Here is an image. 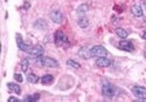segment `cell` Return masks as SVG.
I'll list each match as a JSON object with an SVG mask.
<instances>
[{"label":"cell","instance_id":"obj_1","mask_svg":"<svg viewBox=\"0 0 146 102\" xmlns=\"http://www.w3.org/2000/svg\"><path fill=\"white\" fill-rule=\"evenodd\" d=\"M35 63L41 66V67H44V68H56V67H58V62L55 59L48 58V56H42V55L35 59Z\"/></svg>","mask_w":146,"mask_h":102},{"label":"cell","instance_id":"obj_2","mask_svg":"<svg viewBox=\"0 0 146 102\" xmlns=\"http://www.w3.org/2000/svg\"><path fill=\"white\" fill-rule=\"evenodd\" d=\"M117 93V88L116 86L111 85L110 82L108 81H104L103 85H102V94L105 96V97H113Z\"/></svg>","mask_w":146,"mask_h":102},{"label":"cell","instance_id":"obj_3","mask_svg":"<svg viewBox=\"0 0 146 102\" xmlns=\"http://www.w3.org/2000/svg\"><path fill=\"white\" fill-rule=\"evenodd\" d=\"M54 41L56 46H66L68 45V38L62 31H56L54 34Z\"/></svg>","mask_w":146,"mask_h":102},{"label":"cell","instance_id":"obj_4","mask_svg":"<svg viewBox=\"0 0 146 102\" xmlns=\"http://www.w3.org/2000/svg\"><path fill=\"white\" fill-rule=\"evenodd\" d=\"M90 54L91 56H97V58H101V56H106L108 55V50L101 46V45H97L90 48Z\"/></svg>","mask_w":146,"mask_h":102},{"label":"cell","instance_id":"obj_5","mask_svg":"<svg viewBox=\"0 0 146 102\" xmlns=\"http://www.w3.org/2000/svg\"><path fill=\"white\" fill-rule=\"evenodd\" d=\"M131 92H132L133 95H135L136 97H138L139 100H141V101L146 100V88L140 87V86H135V87L131 88Z\"/></svg>","mask_w":146,"mask_h":102},{"label":"cell","instance_id":"obj_6","mask_svg":"<svg viewBox=\"0 0 146 102\" xmlns=\"http://www.w3.org/2000/svg\"><path fill=\"white\" fill-rule=\"evenodd\" d=\"M17 44H18V47L22 50V52H26V53H29V50H31L32 47H33V46H31V45H27V44L23 42L22 36H21L20 34H17Z\"/></svg>","mask_w":146,"mask_h":102},{"label":"cell","instance_id":"obj_7","mask_svg":"<svg viewBox=\"0 0 146 102\" xmlns=\"http://www.w3.org/2000/svg\"><path fill=\"white\" fill-rule=\"evenodd\" d=\"M118 47H119V49L125 50V52H133V49H135V47H133V44L131 41H129V40H125V39L119 41Z\"/></svg>","mask_w":146,"mask_h":102},{"label":"cell","instance_id":"obj_8","mask_svg":"<svg viewBox=\"0 0 146 102\" xmlns=\"http://www.w3.org/2000/svg\"><path fill=\"white\" fill-rule=\"evenodd\" d=\"M28 54H29L32 58H34V59L39 58V56H41V55L43 54V47L40 46V45H35V46L32 47V49L29 50Z\"/></svg>","mask_w":146,"mask_h":102},{"label":"cell","instance_id":"obj_9","mask_svg":"<svg viewBox=\"0 0 146 102\" xmlns=\"http://www.w3.org/2000/svg\"><path fill=\"white\" fill-rule=\"evenodd\" d=\"M96 66L100 68H105V67H110L111 66V61L106 59L105 56H101L96 60Z\"/></svg>","mask_w":146,"mask_h":102},{"label":"cell","instance_id":"obj_10","mask_svg":"<svg viewBox=\"0 0 146 102\" xmlns=\"http://www.w3.org/2000/svg\"><path fill=\"white\" fill-rule=\"evenodd\" d=\"M50 19L56 23H61L63 20V15H62V13H61V11L54 9V11L50 12Z\"/></svg>","mask_w":146,"mask_h":102},{"label":"cell","instance_id":"obj_11","mask_svg":"<svg viewBox=\"0 0 146 102\" xmlns=\"http://www.w3.org/2000/svg\"><path fill=\"white\" fill-rule=\"evenodd\" d=\"M131 13L135 17H137V18L143 17V8H141V6L140 5H133L131 7Z\"/></svg>","mask_w":146,"mask_h":102},{"label":"cell","instance_id":"obj_12","mask_svg":"<svg viewBox=\"0 0 146 102\" xmlns=\"http://www.w3.org/2000/svg\"><path fill=\"white\" fill-rule=\"evenodd\" d=\"M78 55H80L82 59H89V58L91 56L90 49H88L87 47H82V48L78 50Z\"/></svg>","mask_w":146,"mask_h":102},{"label":"cell","instance_id":"obj_13","mask_svg":"<svg viewBox=\"0 0 146 102\" xmlns=\"http://www.w3.org/2000/svg\"><path fill=\"white\" fill-rule=\"evenodd\" d=\"M77 23H78V26H80V27H82V28H87V27L89 26V20H88L87 17L82 15V17H80V18L77 19Z\"/></svg>","mask_w":146,"mask_h":102},{"label":"cell","instance_id":"obj_14","mask_svg":"<svg viewBox=\"0 0 146 102\" xmlns=\"http://www.w3.org/2000/svg\"><path fill=\"white\" fill-rule=\"evenodd\" d=\"M7 86H8V89L9 91H12V92H14L15 94H20L21 93V88H20V86L19 85H17V83H12V82H8L7 83Z\"/></svg>","mask_w":146,"mask_h":102},{"label":"cell","instance_id":"obj_15","mask_svg":"<svg viewBox=\"0 0 146 102\" xmlns=\"http://www.w3.org/2000/svg\"><path fill=\"white\" fill-rule=\"evenodd\" d=\"M53 81H54V76L50 75V74H46L41 78V82L43 85H50Z\"/></svg>","mask_w":146,"mask_h":102},{"label":"cell","instance_id":"obj_16","mask_svg":"<svg viewBox=\"0 0 146 102\" xmlns=\"http://www.w3.org/2000/svg\"><path fill=\"white\" fill-rule=\"evenodd\" d=\"M27 81L29 83H38L39 82V76L34 73H28L27 75Z\"/></svg>","mask_w":146,"mask_h":102},{"label":"cell","instance_id":"obj_17","mask_svg":"<svg viewBox=\"0 0 146 102\" xmlns=\"http://www.w3.org/2000/svg\"><path fill=\"white\" fill-rule=\"evenodd\" d=\"M116 34L120 38V39H125V38H127V35H129L127 31H125L124 28H120V27L116 28Z\"/></svg>","mask_w":146,"mask_h":102},{"label":"cell","instance_id":"obj_18","mask_svg":"<svg viewBox=\"0 0 146 102\" xmlns=\"http://www.w3.org/2000/svg\"><path fill=\"white\" fill-rule=\"evenodd\" d=\"M88 9H89V6L86 5V4H83V5H81V6L77 8V14H78L80 17H82V15H84V14L87 13Z\"/></svg>","mask_w":146,"mask_h":102},{"label":"cell","instance_id":"obj_19","mask_svg":"<svg viewBox=\"0 0 146 102\" xmlns=\"http://www.w3.org/2000/svg\"><path fill=\"white\" fill-rule=\"evenodd\" d=\"M34 26H35V27H38V28H40V30H44V28L47 27V23H46L42 19H39L38 21L34 23Z\"/></svg>","mask_w":146,"mask_h":102},{"label":"cell","instance_id":"obj_20","mask_svg":"<svg viewBox=\"0 0 146 102\" xmlns=\"http://www.w3.org/2000/svg\"><path fill=\"white\" fill-rule=\"evenodd\" d=\"M28 67H29V61L28 59H23L21 61V70L22 72H27L28 70Z\"/></svg>","mask_w":146,"mask_h":102},{"label":"cell","instance_id":"obj_21","mask_svg":"<svg viewBox=\"0 0 146 102\" xmlns=\"http://www.w3.org/2000/svg\"><path fill=\"white\" fill-rule=\"evenodd\" d=\"M67 65L69 66V67H71V68H80L81 67V65L77 62V61H74V60H68L67 61Z\"/></svg>","mask_w":146,"mask_h":102},{"label":"cell","instance_id":"obj_22","mask_svg":"<svg viewBox=\"0 0 146 102\" xmlns=\"http://www.w3.org/2000/svg\"><path fill=\"white\" fill-rule=\"evenodd\" d=\"M40 99V94H33V95H29V96H27V97H25L23 99V101H38Z\"/></svg>","mask_w":146,"mask_h":102},{"label":"cell","instance_id":"obj_23","mask_svg":"<svg viewBox=\"0 0 146 102\" xmlns=\"http://www.w3.org/2000/svg\"><path fill=\"white\" fill-rule=\"evenodd\" d=\"M14 79H15V81H17V82H19V83H21V82L23 81L22 75H21V74H19V73H15V74H14Z\"/></svg>","mask_w":146,"mask_h":102},{"label":"cell","instance_id":"obj_24","mask_svg":"<svg viewBox=\"0 0 146 102\" xmlns=\"http://www.w3.org/2000/svg\"><path fill=\"white\" fill-rule=\"evenodd\" d=\"M8 102H20V100H19V99H17V97L11 96V97L8 99Z\"/></svg>","mask_w":146,"mask_h":102},{"label":"cell","instance_id":"obj_25","mask_svg":"<svg viewBox=\"0 0 146 102\" xmlns=\"http://www.w3.org/2000/svg\"><path fill=\"white\" fill-rule=\"evenodd\" d=\"M141 38L146 40V30H145V31H143V33H141Z\"/></svg>","mask_w":146,"mask_h":102},{"label":"cell","instance_id":"obj_26","mask_svg":"<svg viewBox=\"0 0 146 102\" xmlns=\"http://www.w3.org/2000/svg\"><path fill=\"white\" fill-rule=\"evenodd\" d=\"M144 55H145V58H146V52H145V53H144Z\"/></svg>","mask_w":146,"mask_h":102}]
</instances>
